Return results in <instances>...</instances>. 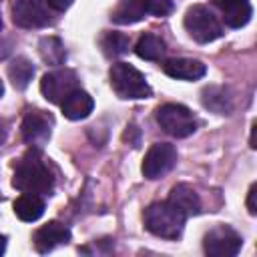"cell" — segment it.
Here are the masks:
<instances>
[{
  "instance_id": "3",
  "label": "cell",
  "mask_w": 257,
  "mask_h": 257,
  "mask_svg": "<svg viewBox=\"0 0 257 257\" xmlns=\"http://www.w3.org/2000/svg\"><path fill=\"white\" fill-rule=\"evenodd\" d=\"M110 86L120 98H149L153 94L145 76L126 62H116L110 66Z\"/></svg>"
},
{
  "instance_id": "10",
  "label": "cell",
  "mask_w": 257,
  "mask_h": 257,
  "mask_svg": "<svg viewBox=\"0 0 257 257\" xmlns=\"http://www.w3.org/2000/svg\"><path fill=\"white\" fill-rule=\"evenodd\" d=\"M34 247L38 253H48L58 245H64L70 241V231L66 225L58 223V221H48L46 225H42L40 229H36L34 237Z\"/></svg>"
},
{
  "instance_id": "30",
  "label": "cell",
  "mask_w": 257,
  "mask_h": 257,
  "mask_svg": "<svg viewBox=\"0 0 257 257\" xmlns=\"http://www.w3.org/2000/svg\"><path fill=\"white\" fill-rule=\"evenodd\" d=\"M213 2H215V4H217V2H219V0H213Z\"/></svg>"
},
{
  "instance_id": "27",
  "label": "cell",
  "mask_w": 257,
  "mask_h": 257,
  "mask_svg": "<svg viewBox=\"0 0 257 257\" xmlns=\"http://www.w3.org/2000/svg\"><path fill=\"white\" fill-rule=\"evenodd\" d=\"M4 141H6V128H4L2 124H0V145H2Z\"/></svg>"
},
{
  "instance_id": "18",
  "label": "cell",
  "mask_w": 257,
  "mask_h": 257,
  "mask_svg": "<svg viewBox=\"0 0 257 257\" xmlns=\"http://www.w3.org/2000/svg\"><path fill=\"white\" fill-rule=\"evenodd\" d=\"M8 76L12 80V84L18 88V90H24L32 76H34V66L32 62L26 58V56H16L10 64H8Z\"/></svg>"
},
{
  "instance_id": "1",
  "label": "cell",
  "mask_w": 257,
  "mask_h": 257,
  "mask_svg": "<svg viewBox=\"0 0 257 257\" xmlns=\"http://www.w3.org/2000/svg\"><path fill=\"white\" fill-rule=\"evenodd\" d=\"M12 185L30 195H50L54 189V175L48 165L42 161L38 151H28L14 169Z\"/></svg>"
},
{
  "instance_id": "29",
  "label": "cell",
  "mask_w": 257,
  "mask_h": 257,
  "mask_svg": "<svg viewBox=\"0 0 257 257\" xmlns=\"http://www.w3.org/2000/svg\"><path fill=\"white\" fill-rule=\"evenodd\" d=\"M0 30H2V16H0Z\"/></svg>"
},
{
  "instance_id": "8",
  "label": "cell",
  "mask_w": 257,
  "mask_h": 257,
  "mask_svg": "<svg viewBox=\"0 0 257 257\" xmlns=\"http://www.w3.org/2000/svg\"><path fill=\"white\" fill-rule=\"evenodd\" d=\"M12 20L20 28H42L52 22L44 0H16L12 4Z\"/></svg>"
},
{
  "instance_id": "15",
  "label": "cell",
  "mask_w": 257,
  "mask_h": 257,
  "mask_svg": "<svg viewBox=\"0 0 257 257\" xmlns=\"http://www.w3.org/2000/svg\"><path fill=\"white\" fill-rule=\"evenodd\" d=\"M217 6L223 12V20L231 28H241L251 20L253 8L249 0H219Z\"/></svg>"
},
{
  "instance_id": "14",
  "label": "cell",
  "mask_w": 257,
  "mask_h": 257,
  "mask_svg": "<svg viewBox=\"0 0 257 257\" xmlns=\"http://www.w3.org/2000/svg\"><path fill=\"white\" fill-rule=\"evenodd\" d=\"M169 203H173L185 217H191V215H197L201 211V201H199V195L195 193V189L187 183H179L171 189V195L167 199Z\"/></svg>"
},
{
  "instance_id": "11",
  "label": "cell",
  "mask_w": 257,
  "mask_h": 257,
  "mask_svg": "<svg viewBox=\"0 0 257 257\" xmlns=\"http://www.w3.org/2000/svg\"><path fill=\"white\" fill-rule=\"evenodd\" d=\"M22 139L30 147H42L50 139V118L40 110L26 112L22 120Z\"/></svg>"
},
{
  "instance_id": "4",
  "label": "cell",
  "mask_w": 257,
  "mask_h": 257,
  "mask_svg": "<svg viewBox=\"0 0 257 257\" xmlns=\"http://www.w3.org/2000/svg\"><path fill=\"white\" fill-rule=\"evenodd\" d=\"M185 30L189 36L201 44L213 42L223 36V26L217 16L203 4H195L185 14Z\"/></svg>"
},
{
  "instance_id": "12",
  "label": "cell",
  "mask_w": 257,
  "mask_h": 257,
  "mask_svg": "<svg viewBox=\"0 0 257 257\" xmlns=\"http://www.w3.org/2000/svg\"><path fill=\"white\" fill-rule=\"evenodd\" d=\"M163 70L177 80H197L205 76L207 66L195 58H169L163 62Z\"/></svg>"
},
{
  "instance_id": "22",
  "label": "cell",
  "mask_w": 257,
  "mask_h": 257,
  "mask_svg": "<svg viewBox=\"0 0 257 257\" xmlns=\"http://www.w3.org/2000/svg\"><path fill=\"white\" fill-rule=\"evenodd\" d=\"M128 46H131L128 36H124L120 32H106L102 38V48L108 56H120V54L128 52Z\"/></svg>"
},
{
  "instance_id": "7",
  "label": "cell",
  "mask_w": 257,
  "mask_h": 257,
  "mask_svg": "<svg viewBox=\"0 0 257 257\" xmlns=\"http://www.w3.org/2000/svg\"><path fill=\"white\" fill-rule=\"evenodd\" d=\"M241 235L231 227L219 225L211 229L203 239V249L211 257H235L241 249Z\"/></svg>"
},
{
  "instance_id": "19",
  "label": "cell",
  "mask_w": 257,
  "mask_h": 257,
  "mask_svg": "<svg viewBox=\"0 0 257 257\" xmlns=\"http://www.w3.org/2000/svg\"><path fill=\"white\" fill-rule=\"evenodd\" d=\"M38 52L42 56L44 62L48 64H64L66 60V50H64V44L60 42V38L56 36H44L40 42H38Z\"/></svg>"
},
{
  "instance_id": "25",
  "label": "cell",
  "mask_w": 257,
  "mask_h": 257,
  "mask_svg": "<svg viewBox=\"0 0 257 257\" xmlns=\"http://www.w3.org/2000/svg\"><path fill=\"white\" fill-rule=\"evenodd\" d=\"M72 2H74V0H48V6H50L52 10H56V12H62V10L70 8Z\"/></svg>"
},
{
  "instance_id": "13",
  "label": "cell",
  "mask_w": 257,
  "mask_h": 257,
  "mask_svg": "<svg viewBox=\"0 0 257 257\" xmlns=\"http://www.w3.org/2000/svg\"><path fill=\"white\" fill-rule=\"evenodd\" d=\"M60 108H62V114L68 118V120H80V118H86L92 108H94V100L92 96L82 90V88H76L72 90L62 102H60Z\"/></svg>"
},
{
  "instance_id": "24",
  "label": "cell",
  "mask_w": 257,
  "mask_h": 257,
  "mask_svg": "<svg viewBox=\"0 0 257 257\" xmlns=\"http://www.w3.org/2000/svg\"><path fill=\"white\" fill-rule=\"evenodd\" d=\"M255 195H257V185H251L249 189V195H247V209L251 215L257 213V205H255Z\"/></svg>"
},
{
  "instance_id": "2",
  "label": "cell",
  "mask_w": 257,
  "mask_h": 257,
  "mask_svg": "<svg viewBox=\"0 0 257 257\" xmlns=\"http://www.w3.org/2000/svg\"><path fill=\"white\" fill-rule=\"evenodd\" d=\"M187 217L169 201H159L149 205L145 211V227L163 239H179L183 233Z\"/></svg>"
},
{
  "instance_id": "5",
  "label": "cell",
  "mask_w": 257,
  "mask_h": 257,
  "mask_svg": "<svg viewBox=\"0 0 257 257\" xmlns=\"http://www.w3.org/2000/svg\"><path fill=\"white\" fill-rule=\"evenodd\" d=\"M157 122L165 133L177 139H185L197 131V120L193 112L177 102H167L157 108Z\"/></svg>"
},
{
  "instance_id": "9",
  "label": "cell",
  "mask_w": 257,
  "mask_h": 257,
  "mask_svg": "<svg viewBox=\"0 0 257 257\" xmlns=\"http://www.w3.org/2000/svg\"><path fill=\"white\" fill-rule=\"evenodd\" d=\"M177 163V149L169 143H155L143 161V175L151 181L167 175Z\"/></svg>"
},
{
  "instance_id": "6",
  "label": "cell",
  "mask_w": 257,
  "mask_h": 257,
  "mask_svg": "<svg viewBox=\"0 0 257 257\" xmlns=\"http://www.w3.org/2000/svg\"><path fill=\"white\" fill-rule=\"evenodd\" d=\"M76 88H78V78H76V72L70 68H58V70L46 72L40 80V92L44 94L46 100L54 104H60Z\"/></svg>"
},
{
  "instance_id": "16",
  "label": "cell",
  "mask_w": 257,
  "mask_h": 257,
  "mask_svg": "<svg viewBox=\"0 0 257 257\" xmlns=\"http://www.w3.org/2000/svg\"><path fill=\"white\" fill-rule=\"evenodd\" d=\"M14 213H16L18 219H22L26 223L38 221L44 213V201L40 199V195L24 193L14 201Z\"/></svg>"
},
{
  "instance_id": "28",
  "label": "cell",
  "mask_w": 257,
  "mask_h": 257,
  "mask_svg": "<svg viewBox=\"0 0 257 257\" xmlns=\"http://www.w3.org/2000/svg\"><path fill=\"white\" fill-rule=\"evenodd\" d=\"M4 94V86H2V80H0V96Z\"/></svg>"
},
{
  "instance_id": "23",
  "label": "cell",
  "mask_w": 257,
  "mask_h": 257,
  "mask_svg": "<svg viewBox=\"0 0 257 257\" xmlns=\"http://www.w3.org/2000/svg\"><path fill=\"white\" fill-rule=\"evenodd\" d=\"M147 14L153 16H167L173 12V0H141Z\"/></svg>"
},
{
  "instance_id": "20",
  "label": "cell",
  "mask_w": 257,
  "mask_h": 257,
  "mask_svg": "<svg viewBox=\"0 0 257 257\" xmlns=\"http://www.w3.org/2000/svg\"><path fill=\"white\" fill-rule=\"evenodd\" d=\"M203 104L207 108H211L213 112H217V114H229L231 108H233L231 98L219 86H209V88L203 90Z\"/></svg>"
},
{
  "instance_id": "17",
  "label": "cell",
  "mask_w": 257,
  "mask_h": 257,
  "mask_svg": "<svg viewBox=\"0 0 257 257\" xmlns=\"http://www.w3.org/2000/svg\"><path fill=\"white\" fill-rule=\"evenodd\" d=\"M135 52L139 58L143 60H159L165 54V42L161 36L153 34V32H145L137 44H135Z\"/></svg>"
},
{
  "instance_id": "26",
  "label": "cell",
  "mask_w": 257,
  "mask_h": 257,
  "mask_svg": "<svg viewBox=\"0 0 257 257\" xmlns=\"http://www.w3.org/2000/svg\"><path fill=\"white\" fill-rule=\"evenodd\" d=\"M6 251V237L4 235H0V255Z\"/></svg>"
},
{
  "instance_id": "21",
  "label": "cell",
  "mask_w": 257,
  "mask_h": 257,
  "mask_svg": "<svg viewBox=\"0 0 257 257\" xmlns=\"http://www.w3.org/2000/svg\"><path fill=\"white\" fill-rule=\"evenodd\" d=\"M145 14H147V12H145L141 0H139V2H137V0H126V2H122L120 6H116V10L112 12L110 18H112L116 24H133V22L143 20Z\"/></svg>"
}]
</instances>
